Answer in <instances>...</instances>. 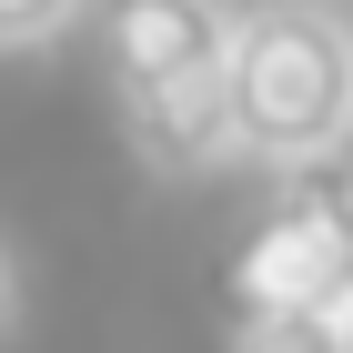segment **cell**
Instances as JSON below:
<instances>
[{
  "label": "cell",
  "mask_w": 353,
  "mask_h": 353,
  "mask_svg": "<svg viewBox=\"0 0 353 353\" xmlns=\"http://www.w3.org/2000/svg\"><path fill=\"white\" fill-rule=\"evenodd\" d=\"M0 323H10V252H0Z\"/></svg>",
  "instance_id": "cell-6"
},
{
  "label": "cell",
  "mask_w": 353,
  "mask_h": 353,
  "mask_svg": "<svg viewBox=\"0 0 353 353\" xmlns=\"http://www.w3.org/2000/svg\"><path fill=\"white\" fill-rule=\"evenodd\" d=\"M232 121L272 172L333 162L353 141V21L323 0H252L232 21Z\"/></svg>",
  "instance_id": "cell-2"
},
{
  "label": "cell",
  "mask_w": 353,
  "mask_h": 353,
  "mask_svg": "<svg viewBox=\"0 0 353 353\" xmlns=\"http://www.w3.org/2000/svg\"><path fill=\"white\" fill-rule=\"evenodd\" d=\"M343 343H353V293H343Z\"/></svg>",
  "instance_id": "cell-7"
},
{
  "label": "cell",
  "mask_w": 353,
  "mask_h": 353,
  "mask_svg": "<svg viewBox=\"0 0 353 353\" xmlns=\"http://www.w3.org/2000/svg\"><path fill=\"white\" fill-rule=\"evenodd\" d=\"M111 51V101L121 132L152 172H212L222 152H243L232 121V10L222 0H111L101 10Z\"/></svg>",
  "instance_id": "cell-1"
},
{
  "label": "cell",
  "mask_w": 353,
  "mask_h": 353,
  "mask_svg": "<svg viewBox=\"0 0 353 353\" xmlns=\"http://www.w3.org/2000/svg\"><path fill=\"white\" fill-rule=\"evenodd\" d=\"M232 353H353V343L333 303H283V313H243Z\"/></svg>",
  "instance_id": "cell-4"
},
{
  "label": "cell",
  "mask_w": 353,
  "mask_h": 353,
  "mask_svg": "<svg viewBox=\"0 0 353 353\" xmlns=\"http://www.w3.org/2000/svg\"><path fill=\"white\" fill-rule=\"evenodd\" d=\"M353 293V172L333 162H283L252 243L232 252V303L243 313H283V303H333Z\"/></svg>",
  "instance_id": "cell-3"
},
{
  "label": "cell",
  "mask_w": 353,
  "mask_h": 353,
  "mask_svg": "<svg viewBox=\"0 0 353 353\" xmlns=\"http://www.w3.org/2000/svg\"><path fill=\"white\" fill-rule=\"evenodd\" d=\"M81 21V0H0V51H41Z\"/></svg>",
  "instance_id": "cell-5"
}]
</instances>
